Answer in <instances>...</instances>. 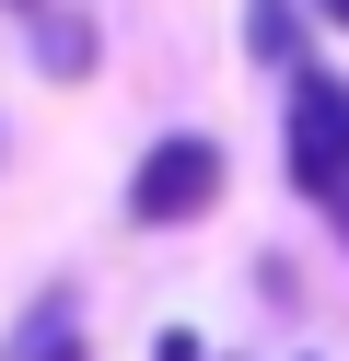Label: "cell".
<instances>
[{"mask_svg": "<svg viewBox=\"0 0 349 361\" xmlns=\"http://www.w3.org/2000/svg\"><path fill=\"white\" fill-rule=\"evenodd\" d=\"M152 361H198V338H186V326H163V338H152Z\"/></svg>", "mask_w": 349, "mask_h": 361, "instance_id": "8992f818", "label": "cell"}, {"mask_svg": "<svg viewBox=\"0 0 349 361\" xmlns=\"http://www.w3.org/2000/svg\"><path fill=\"white\" fill-rule=\"evenodd\" d=\"M35 59H47L59 82H82V71H93V24H82V12H35Z\"/></svg>", "mask_w": 349, "mask_h": 361, "instance_id": "277c9868", "label": "cell"}, {"mask_svg": "<svg viewBox=\"0 0 349 361\" xmlns=\"http://www.w3.org/2000/svg\"><path fill=\"white\" fill-rule=\"evenodd\" d=\"M314 12H326V24H338V35H349V0H314Z\"/></svg>", "mask_w": 349, "mask_h": 361, "instance_id": "52a82bcc", "label": "cell"}, {"mask_svg": "<svg viewBox=\"0 0 349 361\" xmlns=\"http://www.w3.org/2000/svg\"><path fill=\"white\" fill-rule=\"evenodd\" d=\"M0 12H23V24H35V12H47V0H0Z\"/></svg>", "mask_w": 349, "mask_h": 361, "instance_id": "ba28073f", "label": "cell"}, {"mask_svg": "<svg viewBox=\"0 0 349 361\" xmlns=\"http://www.w3.org/2000/svg\"><path fill=\"white\" fill-rule=\"evenodd\" d=\"M221 187H233L221 140H209V128H163V140L128 164V221L140 233H186V221L221 210Z\"/></svg>", "mask_w": 349, "mask_h": 361, "instance_id": "7a4b0ae2", "label": "cell"}, {"mask_svg": "<svg viewBox=\"0 0 349 361\" xmlns=\"http://www.w3.org/2000/svg\"><path fill=\"white\" fill-rule=\"evenodd\" d=\"M279 175L349 245V71H314V59L291 71V94H279Z\"/></svg>", "mask_w": 349, "mask_h": 361, "instance_id": "6da1fadb", "label": "cell"}, {"mask_svg": "<svg viewBox=\"0 0 349 361\" xmlns=\"http://www.w3.org/2000/svg\"><path fill=\"white\" fill-rule=\"evenodd\" d=\"M23 361H82V326H70V291H47L35 326H23Z\"/></svg>", "mask_w": 349, "mask_h": 361, "instance_id": "5b68a950", "label": "cell"}, {"mask_svg": "<svg viewBox=\"0 0 349 361\" xmlns=\"http://www.w3.org/2000/svg\"><path fill=\"white\" fill-rule=\"evenodd\" d=\"M245 59H268L279 82L302 71V0H245Z\"/></svg>", "mask_w": 349, "mask_h": 361, "instance_id": "3957f363", "label": "cell"}]
</instances>
